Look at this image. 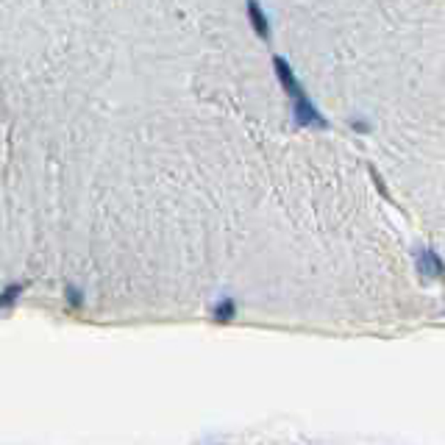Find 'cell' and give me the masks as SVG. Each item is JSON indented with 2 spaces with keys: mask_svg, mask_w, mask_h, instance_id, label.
Wrapping results in <instances>:
<instances>
[{
  "mask_svg": "<svg viewBox=\"0 0 445 445\" xmlns=\"http://www.w3.org/2000/svg\"><path fill=\"white\" fill-rule=\"evenodd\" d=\"M292 123L298 128H328V120L320 114V109L312 103L309 95H301L292 100Z\"/></svg>",
  "mask_w": 445,
  "mask_h": 445,
  "instance_id": "6da1fadb",
  "label": "cell"
},
{
  "mask_svg": "<svg viewBox=\"0 0 445 445\" xmlns=\"http://www.w3.org/2000/svg\"><path fill=\"white\" fill-rule=\"evenodd\" d=\"M273 67H276V78H279L282 90H284L292 100L301 95H306L304 87H301V81H298V75H295V70L289 67V62H286L284 56H273Z\"/></svg>",
  "mask_w": 445,
  "mask_h": 445,
  "instance_id": "7a4b0ae2",
  "label": "cell"
},
{
  "mask_svg": "<svg viewBox=\"0 0 445 445\" xmlns=\"http://www.w3.org/2000/svg\"><path fill=\"white\" fill-rule=\"evenodd\" d=\"M245 11H248V20H251V28L259 39H264V42H270V36H273V26H270V17H267V11L262 9V3L259 0H248L245 3Z\"/></svg>",
  "mask_w": 445,
  "mask_h": 445,
  "instance_id": "3957f363",
  "label": "cell"
},
{
  "mask_svg": "<svg viewBox=\"0 0 445 445\" xmlns=\"http://www.w3.org/2000/svg\"><path fill=\"white\" fill-rule=\"evenodd\" d=\"M417 273H420L423 279H443L445 276V262L440 259L437 251L423 248V251L417 254Z\"/></svg>",
  "mask_w": 445,
  "mask_h": 445,
  "instance_id": "277c9868",
  "label": "cell"
},
{
  "mask_svg": "<svg viewBox=\"0 0 445 445\" xmlns=\"http://www.w3.org/2000/svg\"><path fill=\"white\" fill-rule=\"evenodd\" d=\"M231 315H234V304H231V301H220V306H218L215 318H218V320H228Z\"/></svg>",
  "mask_w": 445,
  "mask_h": 445,
  "instance_id": "5b68a950",
  "label": "cell"
},
{
  "mask_svg": "<svg viewBox=\"0 0 445 445\" xmlns=\"http://www.w3.org/2000/svg\"><path fill=\"white\" fill-rule=\"evenodd\" d=\"M70 301H73V306H78V304H81V292H75V289H70Z\"/></svg>",
  "mask_w": 445,
  "mask_h": 445,
  "instance_id": "8992f818",
  "label": "cell"
}]
</instances>
